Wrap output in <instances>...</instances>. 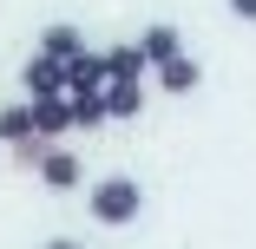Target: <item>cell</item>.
I'll return each instance as SVG.
<instances>
[{
  "label": "cell",
  "mask_w": 256,
  "mask_h": 249,
  "mask_svg": "<svg viewBox=\"0 0 256 249\" xmlns=\"http://www.w3.org/2000/svg\"><path fill=\"white\" fill-rule=\"evenodd\" d=\"M79 46H86V39H79V26H46V39H40V53H53V59H72Z\"/></svg>",
  "instance_id": "cell-11"
},
{
  "label": "cell",
  "mask_w": 256,
  "mask_h": 249,
  "mask_svg": "<svg viewBox=\"0 0 256 249\" xmlns=\"http://www.w3.org/2000/svg\"><path fill=\"white\" fill-rule=\"evenodd\" d=\"M46 249H79V243H46Z\"/></svg>",
  "instance_id": "cell-14"
},
{
  "label": "cell",
  "mask_w": 256,
  "mask_h": 249,
  "mask_svg": "<svg viewBox=\"0 0 256 249\" xmlns=\"http://www.w3.org/2000/svg\"><path fill=\"white\" fill-rule=\"evenodd\" d=\"M92 125H106V92H79L72 98V131H92Z\"/></svg>",
  "instance_id": "cell-10"
},
{
  "label": "cell",
  "mask_w": 256,
  "mask_h": 249,
  "mask_svg": "<svg viewBox=\"0 0 256 249\" xmlns=\"http://www.w3.org/2000/svg\"><path fill=\"white\" fill-rule=\"evenodd\" d=\"M0 138H7V144L33 138V105H14V112H0Z\"/></svg>",
  "instance_id": "cell-12"
},
{
  "label": "cell",
  "mask_w": 256,
  "mask_h": 249,
  "mask_svg": "<svg viewBox=\"0 0 256 249\" xmlns=\"http://www.w3.org/2000/svg\"><path fill=\"white\" fill-rule=\"evenodd\" d=\"M138 204H144V197H138V184H132V177L92 184V217H98V223H112V230H118V223H132V217H138Z\"/></svg>",
  "instance_id": "cell-1"
},
{
  "label": "cell",
  "mask_w": 256,
  "mask_h": 249,
  "mask_svg": "<svg viewBox=\"0 0 256 249\" xmlns=\"http://www.w3.org/2000/svg\"><path fill=\"white\" fill-rule=\"evenodd\" d=\"M138 112H144L138 79H106V118H138Z\"/></svg>",
  "instance_id": "cell-5"
},
{
  "label": "cell",
  "mask_w": 256,
  "mask_h": 249,
  "mask_svg": "<svg viewBox=\"0 0 256 249\" xmlns=\"http://www.w3.org/2000/svg\"><path fill=\"white\" fill-rule=\"evenodd\" d=\"M98 59H106V79H144L151 72L138 46H112V53H98Z\"/></svg>",
  "instance_id": "cell-7"
},
{
  "label": "cell",
  "mask_w": 256,
  "mask_h": 249,
  "mask_svg": "<svg viewBox=\"0 0 256 249\" xmlns=\"http://www.w3.org/2000/svg\"><path fill=\"white\" fill-rule=\"evenodd\" d=\"M20 79H26V92H33V98H53V92H66V59H53V53H33Z\"/></svg>",
  "instance_id": "cell-2"
},
{
  "label": "cell",
  "mask_w": 256,
  "mask_h": 249,
  "mask_svg": "<svg viewBox=\"0 0 256 249\" xmlns=\"http://www.w3.org/2000/svg\"><path fill=\"white\" fill-rule=\"evenodd\" d=\"M53 131H72V98L66 92L33 98V138H53Z\"/></svg>",
  "instance_id": "cell-4"
},
{
  "label": "cell",
  "mask_w": 256,
  "mask_h": 249,
  "mask_svg": "<svg viewBox=\"0 0 256 249\" xmlns=\"http://www.w3.org/2000/svg\"><path fill=\"white\" fill-rule=\"evenodd\" d=\"M158 85H164V92H190V85H197V59H184V53L158 59Z\"/></svg>",
  "instance_id": "cell-8"
},
{
  "label": "cell",
  "mask_w": 256,
  "mask_h": 249,
  "mask_svg": "<svg viewBox=\"0 0 256 249\" xmlns=\"http://www.w3.org/2000/svg\"><path fill=\"white\" fill-rule=\"evenodd\" d=\"M138 53H144V66H158V59H171V53H178V26H151V33L138 39Z\"/></svg>",
  "instance_id": "cell-9"
},
{
  "label": "cell",
  "mask_w": 256,
  "mask_h": 249,
  "mask_svg": "<svg viewBox=\"0 0 256 249\" xmlns=\"http://www.w3.org/2000/svg\"><path fill=\"white\" fill-rule=\"evenodd\" d=\"M79 92H106V59L86 53V46L66 59V98H79Z\"/></svg>",
  "instance_id": "cell-3"
},
{
  "label": "cell",
  "mask_w": 256,
  "mask_h": 249,
  "mask_svg": "<svg viewBox=\"0 0 256 249\" xmlns=\"http://www.w3.org/2000/svg\"><path fill=\"white\" fill-rule=\"evenodd\" d=\"M230 13L236 20H256V0H230Z\"/></svg>",
  "instance_id": "cell-13"
},
{
  "label": "cell",
  "mask_w": 256,
  "mask_h": 249,
  "mask_svg": "<svg viewBox=\"0 0 256 249\" xmlns=\"http://www.w3.org/2000/svg\"><path fill=\"white\" fill-rule=\"evenodd\" d=\"M40 184L46 190H72L79 184V158L72 151H40Z\"/></svg>",
  "instance_id": "cell-6"
}]
</instances>
